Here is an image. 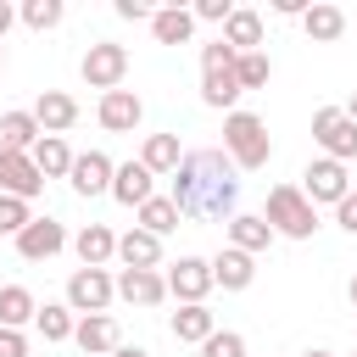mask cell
I'll list each match as a JSON object with an SVG mask.
<instances>
[{
    "label": "cell",
    "instance_id": "21",
    "mask_svg": "<svg viewBox=\"0 0 357 357\" xmlns=\"http://www.w3.org/2000/svg\"><path fill=\"white\" fill-rule=\"evenodd\" d=\"M251 273H257V262L245 257V251H218V262H212V284H223V290H245L251 284Z\"/></svg>",
    "mask_w": 357,
    "mask_h": 357
},
{
    "label": "cell",
    "instance_id": "12",
    "mask_svg": "<svg viewBox=\"0 0 357 357\" xmlns=\"http://www.w3.org/2000/svg\"><path fill=\"white\" fill-rule=\"evenodd\" d=\"M67 245V229L56 223V218H33L22 234H17V251L28 257V262H45V257H56Z\"/></svg>",
    "mask_w": 357,
    "mask_h": 357
},
{
    "label": "cell",
    "instance_id": "11",
    "mask_svg": "<svg viewBox=\"0 0 357 357\" xmlns=\"http://www.w3.org/2000/svg\"><path fill=\"white\" fill-rule=\"evenodd\" d=\"M167 290H173L184 307H195V301L212 290V262H201V257H178L173 273H167Z\"/></svg>",
    "mask_w": 357,
    "mask_h": 357
},
{
    "label": "cell",
    "instance_id": "37",
    "mask_svg": "<svg viewBox=\"0 0 357 357\" xmlns=\"http://www.w3.org/2000/svg\"><path fill=\"white\" fill-rule=\"evenodd\" d=\"M229 11H234L229 0H201L195 6V17H206V22H229Z\"/></svg>",
    "mask_w": 357,
    "mask_h": 357
},
{
    "label": "cell",
    "instance_id": "29",
    "mask_svg": "<svg viewBox=\"0 0 357 357\" xmlns=\"http://www.w3.org/2000/svg\"><path fill=\"white\" fill-rule=\"evenodd\" d=\"M268 240H273V229H268L262 218H234V223H229V245H234V251H245V257H251V251H262Z\"/></svg>",
    "mask_w": 357,
    "mask_h": 357
},
{
    "label": "cell",
    "instance_id": "7",
    "mask_svg": "<svg viewBox=\"0 0 357 357\" xmlns=\"http://www.w3.org/2000/svg\"><path fill=\"white\" fill-rule=\"evenodd\" d=\"M301 178H307V184H301V195H307L312 206H318V201L340 206V201L351 195V178H346V167H340V162H329V156H324V162H312Z\"/></svg>",
    "mask_w": 357,
    "mask_h": 357
},
{
    "label": "cell",
    "instance_id": "2",
    "mask_svg": "<svg viewBox=\"0 0 357 357\" xmlns=\"http://www.w3.org/2000/svg\"><path fill=\"white\" fill-rule=\"evenodd\" d=\"M223 151H229V162H234V167H262V162H268V151H273L268 123H262V117H251V112H229V117H223Z\"/></svg>",
    "mask_w": 357,
    "mask_h": 357
},
{
    "label": "cell",
    "instance_id": "17",
    "mask_svg": "<svg viewBox=\"0 0 357 357\" xmlns=\"http://www.w3.org/2000/svg\"><path fill=\"white\" fill-rule=\"evenodd\" d=\"M112 195H117L123 206H145V201H151V173H145L139 162L112 167Z\"/></svg>",
    "mask_w": 357,
    "mask_h": 357
},
{
    "label": "cell",
    "instance_id": "27",
    "mask_svg": "<svg viewBox=\"0 0 357 357\" xmlns=\"http://www.w3.org/2000/svg\"><path fill=\"white\" fill-rule=\"evenodd\" d=\"M245 89L234 84V67H218V73H201V100L206 106H234Z\"/></svg>",
    "mask_w": 357,
    "mask_h": 357
},
{
    "label": "cell",
    "instance_id": "20",
    "mask_svg": "<svg viewBox=\"0 0 357 357\" xmlns=\"http://www.w3.org/2000/svg\"><path fill=\"white\" fill-rule=\"evenodd\" d=\"M117 257H123V268H156V262H162V240L145 234V229H128V234L117 240Z\"/></svg>",
    "mask_w": 357,
    "mask_h": 357
},
{
    "label": "cell",
    "instance_id": "28",
    "mask_svg": "<svg viewBox=\"0 0 357 357\" xmlns=\"http://www.w3.org/2000/svg\"><path fill=\"white\" fill-rule=\"evenodd\" d=\"M139 223H145V234H156V240H162V234H173V229H178V206H173L167 195H151V201L139 206Z\"/></svg>",
    "mask_w": 357,
    "mask_h": 357
},
{
    "label": "cell",
    "instance_id": "42",
    "mask_svg": "<svg viewBox=\"0 0 357 357\" xmlns=\"http://www.w3.org/2000/svg\"><path fill=\"white\" fill-rule=\"evenodd\" d=\"M112 357H151V351H139V346H117Z\"/></svg>",
    "mask_w": 357,
    "mask_h": 357
},
{
    "label": "cell",
    "instance_id": "5",
    "mask_svg": "<svg viewBox=\"0 0 357 357\" xmlns=\"http://www.w3.org/2000/svg\"><path fill=\"white\" fill-rule=\"evenodd\" d=\"M78 73H84V84L89 89H123V73H128V50L123 45H112V39H100V45H89L84 50V61H78Z\"/></svg>",
    "mask_w": 357,
    "mask_h": 357
},
{
    "label": "cell",
    "instance_id": "32",
    "mask_svg": "<svg viewBox=\"0 0 357 357\" xmlns=\"http://www.w3.org/2000/svg\"><path fill=\"white\" fill-rule=\"evenodd\" d=\"M33 324H39L45 340H73V307H39Z\"/></svg>",
    "mask_w": 357,
    "mask_h": 357
},
{
    "label": "cell",
    "instance_id": "25",
    "mask_svg": "<svg viewBox=\"0 0 357 357\" xmlns=\"http://www.w3.org/2000/svg\"><path fill=\"white\" fill-rule=\"evenodd\" d=\"M33 312H39V307H33V290H28V284H6V290H0V329H22Z\"/></svg>",
    "mask_w": 357,
    "mask_h": 357
},
{
    "label": "cell",
    "instance_id": "6",
    "mask_svg": "<svg viewBox=\"0 0 357 357\" xmlns=\"http://www.w3.org/2000/svg\"><path fill=\"white\" fill-rule=\"evenodd\" d=\"M45 190V173L33 167L28 151H0V195H17V201H33Z\"/></svg>",
    "mask_w": 357,
    "mask_h": 357
},
{
    "label": "cell",
    "instance_id": "26",
    "mask_svg": "<svg viewBox=\"0 0 357 357\" xmlns=\"http://www.w3.org/2000/svg\"><path fill=\"white\" fill-rule=\"evenodd\" d=\"M301 22H307V33H312L318 45H329V39L346 33V11H340V6H307Z\"/></svg>",
    "mask_w": 357,
    "mask_h": 357
},
{
    "label": "cell",
    "instance_id": "14",
    "mask_svg": "<svg viewBox=\"0 0 357 357\" xmlns=\"http://www.w3.org/2000/svg\"><path fill=\"white\" fill-rule=\"evenodd\" d=\"M117 290H123L128 301H139V307H156V301L167 296V279H162L156 268H123V273H117Z\"/></svg>",
    "mask_w": 357,
    "mask_h": 357
},
{
    "label": "cell",
    "instance_id": "13",
    "mask_svg": "<svg viewBox=\"0 0 357 357\" xmlns=\"http://www.w3.org/2000/svg\"><path fill=\"white\" fill-rule=\"evenodd\" d=\"M73 340H78V351H84V357L117 351V324H112L106 312H89V318H78V324H73Z\"/></svg>",
    "mask_w": 357,
    "mask_h": 357
},
{
    "label": "cell",
    "instance_id": "16",
    "mask_svg": "<svg viewBox=\"0 0 357 357\" xmlns=\"http://www.w3.org/2000/svg\"><path fill=\"white\" fill-rule=\"evenodd\" d=\"M73 251H78V262H84V268H100L106 257H117V234H112L106 223H84V229H78V240H73Z\"/></svg>",
    "mask_w": 357,
    "mask_h": 357
},
{
    "label": "cell",
    "instance_id": "41",
    "mask_svg": "<svg viewBox=\"0 0 357 357\" xmlns=\"http://www.w3.org/2000/svg\"><path fill=\"white\" fill-rule=\"evenodd\" d=\"M11 17H17V11H11V6L0 0V39H6V28H11Z\"/></svg>",
    "mask_w": 357,
    "mask_h": 357
},
{
    "label": "cell",
    "instance_id": "15",
    "mask_svg": "<svg viewBox=\"0 0 357 357\" xmlns=\"http://www.w3.org/2000/svg\"><path fill=\"white\" fill-rule=\"evenodd\" d=\"M73 190L78 195H100V190H112V162L100 156V151H89V156H73Z\"/></svg>",
    "mask_w": 357,
    "mask_h": 357
},
{
    "label": "cell",
    "instance_id": "3",
    "mask_svg": "<svg viewBox=\"0 0 357 357\" xmlns=\"http://www.w3.org/2000/svg\"><path fill=\"white\" fill-rule=\"evenodd\" d=\"M268 229H279V234H290V240H307L312 229H318V206L296 190V184H273L268 190V218H262Z\"/></svg>",
    "mask_w": 357,
    "mask_h": 357
},
{
    "label": "cell",
    "instance_id": "9",
    "mask_svg": "<svg viewBox=\"0 0 357 357\" xmlns=\"http://www.w3.org/2000/svg\"><path fill=\"white\" fill-rule=\"evenodd\" d=\"M33 123H39V134H67L73 123H78V100L67 95V89H39V100H33Z\"/></svg>",
    "mask_w": 357,
    "mask_h": 357
},
{
    "label": "cell",
    "instance_id": "36",
    "mask_svg": "<svg viewBox=\"0 0 357 357\" xmlns=\"http://www.w3.org/2000/svg\"><path fill=\"white\" fill-rule=\"evenodd\" d=\"M218 67H234V50H229V45H223V39H218V45H206V50H201V73H218Z\"/></svg>",
    "mask_w": 357,
    "mask_h": 357
},
{
    "label": "cell",
    "instance_id": "19",
    "mask_svg": "<svg viewBox=\"0 0 357 357\" xmlns=\"http://www.w3.org/2000/svg\"><path fill=\"white\" fill-rule=\"evenodd\" d=\"M139 167H145L151 178H156V173H173V167H178V134H145Z\"/></svg>",
    "mask_w": 357,
    "mask_h": 357
},
{
    "label": "cell",
    "instance_id": "30",
    "mask_svg": "<svg viewBox=\"0 0 357 357\" xmlns=\"http://www.w3.org/2000/svg\"><path fill=\"white\" fill-rule=\"evenodd\" d=\"M173 335H178V340H195V346H201V340L212 335V312H206L201 301H195V307H178V312H173Z\"/></svg>",
    "mask_w": 357,
    "mask_h": 357
},
{
    "label": "cell",
    "instance_id": "33",
    "mask_svg": "<svg viewBox=\"0 0 357 357\" xmlns=\"http://www.w3.org/2000/svg\"><path fill=\"white\" fill-rule=\"evenodd\" d=\"M28 223H33L28 201H17V195H0V234H22Z\"/></svg>",
    "mask_w": 357,
    "mask_h": 357
},
{
    "label": "cell",
    "instance_id": "45",
    "mask_svg": "<svg viewBox=\"0 0 357 357\" xmlns=\"http://www.w3.org/2000/svg\"><path fill=\"white\" fill-rule=\"evenodd\" d=\"M307 357H329V351H307Z\"/></svg>",
    "mask_w": 357,
    "mask_h": 357
},
{
    "label": "cell",
    "instance_id": "31",
    "mask_svg": "<svg viewBox=\"0 0 357 357\" xmlns=\"http://www.w3.org/2000/svg\"><path fill=\"white\" fill-rule=\"evenodd\" d=\"M234 84H240V89H262V84H268V56H262V50L234 56Z\"/></svg>",
    "mask_w": 357,
    "mask_h": 357
},
{
    "label": "cell",
    "instance_id": "10",
    "mask_svg": "<svg viewBox=\"0 0 357 357\" xmlns=\"http://www.w3.org/2000/svg\"><path fill=\"white\" fill-rule=\"evenodd\" d=\"M139 117H145V100H139L134 89H106V95H100V128H112V134H134Z\"/></svg>",
    "mask_w": 357,
    "mask_h": 357
},
{
    "label": "cell",
    "instance_id": "24",
    "mask_svg": "<svg viewBox=\"0 0 357 357\" xmlns=\"http://www.w3.org/2000/svg\"><path fill=\"white\" fill-rule=\"evenodd\" d=\"M28 156H33V167H39L45 178H61V173H73V151H67V139H56V134H39V145H33Z\"/></svg>",
    "mask_w": 357,
    "mask_h": 357
},
{
    "label": "cell",
    "instance_id": "43",
    "mask_svg": "<svg viewBox=\"0 0 357 357\" xmlns=\"http://www.w3.org/2000/svg\"><path fill=\"white\" fill-rule=\"evenodd\" d=\"M346 117H351V123H357V95H351V100H346Z\"/></svg>",
    "mask_w": 357,
    "mask_h": 357
},
{
    "label": "cell",
    "instance_id": "38",
    "mask_svg": "<svg viewBox=\"0 0 357 357\" xmlns=\"http://www.w3.org/2000/svg\"><path fill=\"white\" fill-rule=\"evenodd\" d=\"M0 357H28V340L17 329H0Z\"/></svg>",
    "mask_w": 357,
    "mask_h": 357
},
{
    "label": "cell",
    "instance_id": "35",
    "mask_svg": "<svg viewBox=\"0 0 357 357\" xmlns=\"http://www.w3.org/2000/svg\"><path fill=\"white\" fill-rule=\"evenodd\" d=\"M22 22L28 28H56L61 22V0H28L22 6Z\"/></svg>",
    "mask_w": 357,
    "mask_h": 357
},
{
    "label": "cell",
    "instance_id": "22",
    "mask_svg": "<svg viewBox=\"0 0 357 357\" xmlns=\"http://www.w3.org/2000/svg\"><path fill=\"white\" fill-rule=\"evenodd\" d=\"M151 33H156V45H190V33H195V17H190V11H178V6H167V11H151Z\"/></svg>",
    "mask_w": 357,
    "mask_h": 357
},
{
    "label": "cell",
    "instance_id": "4",
    "mask_svg": "<svg viewBox=\"0 0 357 357\" xmlns=\"http://www.w3.org/2000/svg\"><path fill=\"white\" fill-rule=\"evenodd\" d=\"M312 139L329 151V162H351L357 156V123L346 117V106H318L312 112Z\"/></svg>",
    "mask_w": 357,
    "mask_h": 357
},
{
    "label": "cell",
    "instance_id": "23",
    "mask_svg": "<svg viewBox=\"0 0 357 357\" xmlns=\"http://www.w3.org/2000/svg\"><path fill=\"white\" fill-rule=\"evenodd\" d=\"M33 145H39L33 112H6L0 117V151H33Z\"/></svg>",
    "mask_w": 357,
    "mask_h": 357
},
{
    "label": "cell",
    "instance_id": "39",
    "mask_svg": "<svg viewBox=\"0 0 357 357\" xmlns=\"http://www.w3.org/2000/svg\"><path fill=\"white\" fill-rule=\"evenodd\" d=\"M335 223H340L346 234H357V195H346V201L335 206Z\"/></svg>",
    "mask_w": 357,
    "mask_h": 357
},
{
    "label": "cell",
    "instance_id": "44",
    "mask_svg": "<svg viewBox=\"0 0 357 357\" xmlns=\"http://www.w3.org/2000/svg\"><path fill=\"white\" fill-rule=\"evenodd\" d=\"M346 296H351V307H357V279H351V284H346Z\"/></svg>",
    "mask_w": 357,
    "mask_h": 357
},
{
    "label": "cell",
    "instance_id": "8",
    "mask_svg": "<svg viewBox=\"0 0 357 357\" xmlns=\"http://www.w3.org/2000/svg\"><path fill=\"white\" fill-rule=\"evenodd\" d=\"M112 290H117V284H112L100 268H78V273L67 279V307H73V312H84V318H89V312H106Z\"/></svg>",
    "mask_w": 357,
    "mask_h": 357
},
{
    "label": "cell",
    "instance_id": "34",
    "mask_svg": "<svg viewBox=\"0 0 357 357\" xmlns=\"http://www.w3.org/2000/svg\"><path fill=\"white\" fill-rule=\"evenodd\" d=\"M201 357H245V340H240L234 329H223V335L212 329V335L201 340Z\"/></svg>",
    "mask_w": 357,
    "mask_h": 357
},
{
    "label": "cell",
    "instance_id": "1",
    "mask_svg": "<svg viewBox=\"0 0 357 357\" xmlns=\"http://www.w3.org/2000/svg\"><path fill=\"white\" fill-rule=\"evenodd\" d=\"M234 195H240V178H234V162L223 151H190L178 156L173 167V206L178 218H223L234 212Z\"/></svg>",
    "mask_w": 357,
    "mask_h": 357
},
{
    "label": "cell",
    "instance_id": "40",
    "mask_svg": "<svg viewBox=\"0 0 357 357\" xmlns=\"http://www.w3.org/2000/svg\"><path fill=\"white\" fill-rule=\"evenodd\" d=\"M117 17H128V22H151V6H145V0H117Z\"/></svg>",
    "mask_w": 357,
    "mask_h": 357
},
{
    "label": "cell",
    "instance_id": "18",
    "mask_svg": "<svg viewBox=\"0 0 357 357\" xmlns=\"http://www.w3.org/2000/svg\"><path fill=\"white\" fill-rule=\"evenodd\" d=\"M223 45H229L234 56L257 50V45H262V17H257V11H229V22H223Z\"/></svg>",
    "mask_w": 357,
    "mask_h": 357
}]
</instances>
